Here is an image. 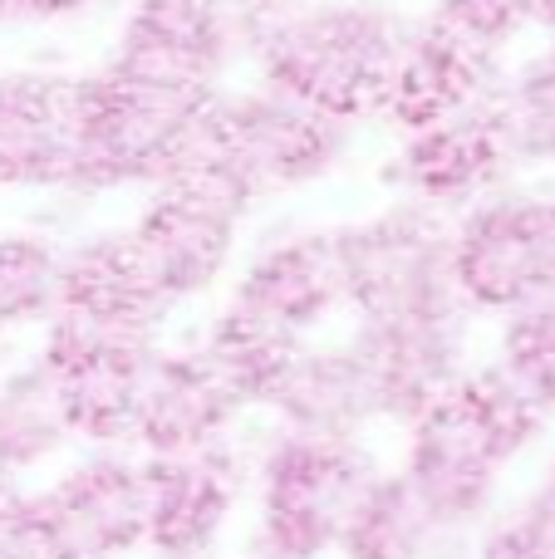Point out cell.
I'll use <instances>...</instances> for the list:
<instances>
[{
    "label": "cell",
    "mask_w": 555,
    "mask_h": 559,
    "mask_svg": "<svg viewBox=\"0 0 555 559\" xmlns=\"http://www.w3.org/2000/svg\"><path fill=\"white\" fill-rule=\"evenodd\" d=\"M452 280L472 314L507 319L555 295V187L501 182L452 216Z\"/></svg>",
    "instance_id": "8"
},
{
    "label": "cell",
    "mask_w": 555,
    "mask_h": 559,
    "mask_svg": "<svg viewBox=\"0 0 555 559\" xmlns=\"http://www.w3.org/2000/svg\"><path fill=\"white\" fill-rule=\"evenodd\" d=\"M472 309L423 319H389V324H354L364 364H369L374 393H379V423L409 427L442 388H452L472 368Z\"/></svg>",
    "instance_id": "16"
},
{
    "label": "cell",
    "mask_w": 555,
    "mask_h": 559,
    "mask_svg": "<svg viewBox=\"0 0 555 559\" xmlns=\"http://www.w3.org/2000/svg\"><path fill=\"white\" fill-rule=\"evenodd\" d=\"M0 25H15V20H10V0H0Z\"/></svg>",
    "instance_id": "33"
},
{
    "label": "cell",
    "mask_w": 555,
    "mask_h": 559,
    "mask_svg": "<svg viewBox=\"0 0 555 559\" xmlns=\"http://www.w3.org/2000/svg\"><path fill=\"white\" fill-rule=\"evenodd\" d=\"M55 309L98 319V324L157 329V334H163L167 314H173V305L157 295L153 275H147L133 236H128V226L84 231L59 246Z\"/></svg>",
    "instance_id": "20"
},
{
    "label": "cell",
    "mask_w": 555,
    "mask_h": 559,
    "mask_svg": "<svg viewBox=\"0 0 555 559\" xmlns=\"http://www.w3.org/2000/svg\"><path fill=\"white\" fill-rule=\"evenodd\" d=\"M104 5L114 0H10V20L15 25H64V20L94 15Z\"/></svg>",
    "instance_id": "29"
},
{
    "label": "cell",
    "mask_w": 555,
    "mask_h": 559,
    "mask_svg": "<svg viewBox=\"0 0 555 559\" xmlns=\"http://www.w3.org/2000/svg\"><path fill=\"white\" fill-rule=\"evenodd\" d=\"M344 275V314L354 324H389L468 309L452 280V216L393 197L359 222L334 226Z\"/></svg>",
    "instance_id": "6"
},
{
    "label": "cell",
    "mask_w": 555,
    "mask_h": 559,
    "mask_svg": "<svg viewBox=\"0 0 555 559\" xmlns=\"http://www.w3.org/2000/svg\"><path fill=\"white\" fill-rule=\"evenodd\" d=\"M246 559H285V555H271V550H251Z\"/></svg>",
    "instance_id": "34"
},
{
    "label": "cell",
    "mask_w": 555,
    "mask_h": 559,
    "mask_svg": "<svg viewBox=\"0 0 555 559\" xmlns=\"http://www.w3.org/2000/svg\"><path fill=\"white\" fill-rule=\"evenodd\" d=\"M265 413L275 427H291V432L364 442V432L379 423V393L354 334L305 338Z\"/></svg>",
    "instance_id": "19"
},
{
    "label": "cell",
    "mask_w": 555,
    "mask_h": 559,
    "mask_svg": "<svg viewBox=\"0 0 555 559\" xmlns=\"http://www.w3.org/2000/svg\"><path fill=\"white\" fill-rule=\"evenodd\" d=\"M300 344L305 338L281 334V329H271L265 319L246 314V309L232 305V299L216 309L206 334H202V354L212 358L216 373L232 383V393L241 397L246 413H265V407H271L275 388H281L291 358L300 354Z\"/></svg>",
    "instance_id": "23"
},
{
    "label": "cell",
    "mask_w": 555,
    "mask_h": 559,
    "mask_svg": "<svg viewBox=\"0 0 555 559\" xmlns=\"http://www.w3.org/2000/svg\"><path fill=\"white\" fill-rule=\"evenodd\" d=\"M511 177L521 173L511 157L507 128H501L497 98L438 118L428 128H413V133H399V147L383 167V182L393 187V197L423 202L442 216L468 212L472 202H482Z\"/></svg>",
    "instance_id": "11"
},
{
    "label": "cell",
    "mask_w": 555,
    "mask_h": 559,
    "mask_svg": "<svg viewBox=\"0 0 555 559\" xmlns=\"http://www.w3.org/2000/svg\"><path fill=\"white\" fill-rule=\"evenodd\" d=\"M246 216L251 212L216 177L187 173L147 192L128 236H133L157 295L177 309L187 299L212 295L226 280L241 255Z\"/></svg>",
    "instance_id": "10"
},
{
    "label": "cell",
    "mask_w": 555,
    "mask_h": 559,
    "mask_svg": "<svg viewBox=\"0 0 555 559\" xmlns=\"http://www.w3.org/2000/svg\"><path fill=\"white\" fill-rule=\"evenodd\" d=\"M501 74H507V55L438 25L423 10L418 29L393 69L389 94H383L379 123H389L393 133H413V128H428L462 108H477L497 98Z\"/></svg>",
    "instance_id": "17"
},
{
    "label": "cell",
    "mask_w": 555,
    "mask_h": 559,
    "mask_svg": "<svg viewBox=\"0 0 555 559\" xmlns=\"http://www.w3.org/2000/svg\"><path fill=\"white\" fill-rule=\"evenodd\" d=\"M291 5H300V0H241V10L251 20H265V15H275V10H291Z\"/></svg>",
    "instance_id": "31"
},
{
    "label": "cell",
    "mask_w": 555,
    "mask_h": 559,
    "mask_svg": "<svg viewBox=\"0 0 555 559\" xmlns=\"http://www.w3.org/2000/svg\"><path fill=\"white\" fill-rule=\"evenodd\" d=\"M251 59L241 0H128L104 64L187 94H222Z\"/></svg>",
    "instance_id": "9"
},
{
    "label": "cell",
    "mask_w": 555,
    "mask_h": 559,
    "mask_svg": "<svg viewBox=\"0 0 555 559\" xmlns=\"http://www.w3.org/2000/svg\"><path fill=\"white\" fill-rule=\"evenodd\" d=\"M241 417H246L241 397H236L232 383L216 373V364L202 354V344L163 348L153 373H147L128 447H133L138 456L202 452V447L232 442Z\"/></svg>",
    "instance_id": "18"
},
{
    "label": "cell",
    "mask_w": 555,
    "mask_h": 559,
    "mask_svg": "<svg viewBox=\"0 0 555 559\" xmlns=\"http://www.w3.org/2000/svg\"><path fill=\"white\" fill-rule=\"evenodd\" d=\"M551 417L531 407L492 364H472L403 427L399 476L433 521L458 540H477L492 521L507 472L546 437Z\"/></svg>",
    "instance_id": "1"
},
{
    "label": "cell",
    "mask_w": 555,
    "mask_h": 559,
    "mask_svg": "<svg viewBox=\"0 0 555 559\" xmlns=\"http://www.w3.org/2000/svg\"><path fill=\"white\" fill-rule=\"evenodd\" d=\"M423 15L399 0H300L251 20L256 79L344 118L374 123Z\"/></svg>",
    "instance_id": "2"
},
{
    "label": "cell",
    "mask_w": 555,
    "mask_h": 559,
    "mask_svg": "<svg viewBox=\"0 0 555 559\" xmlns=\"http://www.w3.org/2000/svg\"><path fill=\"white\" fill-rule=\"evenodd\" d=\"M163 348L167 344L157 329L98 324V319L69 314V309H55L39 324L35 364L55 388L74 442L128 447L147 373Z\"/></svg>",
    "instance_id": "7"
},
{
    "label": "cell",
    "mask_w": 555,
    "mask_h": 559,
    "mask_svg": "<svg viewBox=\"0 0 555 559\" xmlns=\"http://www.w3.org/2000/svg\"><path fill=\"white\" fill-rule=\"evenodd\" d=\"M212 98L153 84L114 64L74 74V192H153L173 177L197 173Z\"/></svg>",
    "instance_id": "4"
},
{
    "label": "cell",
    "mask_w": 555,
    "mask_h": 559,
    "mask_svg": "<svg viewBox=\"0 0 555 559\" xmlns=\"http://www.w3.org/2000/svg\"><path fill=\"white\" fill-rule=\"evenodd\" d=\"M383 466L354 437H310L275 427L251 466L256 550L285 559H330L359 496Z\"/></svg>",
    "instance_id": "5"
},
{
    "label": "cell",
    "mask_w": 555,
    "mask_h": 559,
    "mask_svg": "<svg viewBox=\"0 0 555 559\" xmlns=\"http://www.w3.org/2000/svg\"><path fill=\"white\" fill-rule=\"evenodd\" d=\"M354 147H359V123H344L256 79L241 88L226 84L212 98L197 173L216 177L251 212L261 202H281L305 187L330 182L354 157Z\"/></svg>",
    "instance_id": "3"
},
{
    "label": "cell",
    "mask_w": 555,
    "mask_h": 559,
    "mask_svg": "<svg viewBox=\"0 0 555 559\" xmlns=\"http://www.w3.org/2000/svg\"><path fill=\"white\" fill-rule=\"evenodd\" d=\"M497 114L517 173H555V39H541L531 55L507 64Z\"/></svg>",
    "instance_id": "24"
},
{
    "label": "cell",
    "mask_w": 555,
    "mask_h": 559,
    "mask_svg": "<svg viewBox=\"0 0 555 559\" xmlns=\"http://www.w3.org/2000/svg\"><path fill=\"white\" fill-rule=\"evenodd\" d=\"M531 29H536L541 39H555V0H536V5H531Z\"/></svg>",
    "instance_id": "30"
},
{
    "label": "cell",
    "mask_w": 555,
    "mask_h": 559,
    "mask_svg": "<svg viewBox=\"0 0 555 559\" xmlns=\"http://www.w3.org/2000/svg\"><path fill=\"white\" fill-rule=\"evenodd\" d=\"M64 559H128L147 540V476L133 447H88L35 491Z\"/></svg>",
    "instance_id": "12"
},
{
    "label": "cell",
    "mask_w": 555,
    "mask_h": 559,
    "mask_svg": "<svg viewBox=\"0 0 555 559\" xmlns=\"http://www.w3.org/2000/svg\"><path fill=\"white\" fill-rule=\"evenodd\" d=\"M147 540L157 559H212L236 506L251 491V466L236 442L182 456H143Z\"/></svg>",
    "instance_id": "14"
},
{
    "label": "cell",
    "mask_w": 555,
    "mask_h": 559,
    "mask_svg": "<svg viewBox=\"0 0 555 559\" xmlns=\"http://www.w3.org/2000/svg\"><path fill=\"white\" fill-rule=\"evenodd\" d=\"M74 74L15 64L0 69V192H74Z\"/></svg>",
    "instance_id": "15"
},
{
    "label": "cell",
    "mask_w": 555,
    "mask_h": 559,
    "mask_svg": "<svg viewBox=\"0 0 555 559\" xmlns=\"http://www.w3.org/2000/svg\"><path fill=\"white\" fill-rule=\"evenodd\" d=\"M492 368L555 423V295L501 319Z\"/></svg>",
    "instance_id": "26"
},
{
    "label": "cell",
    "mask_w": 555,
    "mask_h": 559,
    "mask_svg": "<svg viewBox=\"0 0 555 559\" xmlns=\"http://www.w3.org/2000/svg\"><path fill=\"white\" fill-rule=\"evenodd\" d=\"M531 5L536 0H433L428 15L477 45L507 55L521 35H531Z\"/></svg>",
    "instance_id": "28"
},
{
    "label": "cell",
    "mask_w": 555,
    "mask_h": 559,
    "mask_svg": "<svg viewBox=\"0 0 555 559\" xmlns=\"http://www.w3.org/2000/svg\"><path fill=\"white\" fill-rule=\"evenodd\" d=\"M55 275L59 241L29 226L0 231V344L15 329L45 324L55 314Z\"/></svg>",
    "instance_id": "25"
},
{
    "label": "cell",
    "mask_w": 555,
    "mask_h": 559,
    "mask_svg": "<svg viewBox=\"0 0 555 559\" xmlns=\"http://www.w3.org/2000/svg\"><path fill=\"white\" fill-rule=\"evenodd\" d=\"M69 447L74 432L35 358L0 373V481L25 486L29 476L49 472Z\"/></svg>",
    "instance_id": "22"
},
{
    "label": "cell",
    "mask_w": 555,
    "mask_h": 559,
    "mask_svg": "<svg viewBox=\"0 0 555 559\" xmlns=\"http://www.w3.org/2000/svg\"><path fill=\"white\" fill-rule=\"evenodd\" d=\"M472 559H555V491L536 481L517 506L492 511L472 540Z\"/></svg>",
    "instance_id": "27"
},
{
    "label": "cell",
    "mask_w": 555,
    "mask_h": 559,
    "mask_svg": "<svg viewBox=\"0 0 555 559\" xmlns=\"http://www.w3.org/2000/svg\"><path fill=\"white\" fill-rule=\"evenodd\" d=\"M472 545L448 535L399 472H379L340 535V559H462Z\"/></svg>",
    "instance_id": "21"
},
{
    "label": "cell",
    "mask_w": 555,
    "mask_h": 559,
    "mask_svg": "<svg viewBox=\"0 0 555 559\" xmlns=\"http://www.w3.org/2000/svg\"><path fill=\"white\" fill-rule=\"evenodd\" d=\"M232 305L265 319L291 338L324 334L334 314H344V275L334 251V226H281L241 255L232 285Z\"/></svg>",
    "instance_id": "13"
},
{
    "label": "cell",
    "mask_w": 555,
    "mask_h": 559,
    "mask_svg": "<svg viewBox=\"0 0 555 559\" xmlns=\"http://www.w3.org/2000/svg\"><path fill=\"white\" fill-rule=\"evenodd\" d=\"M536 481H541V486H546V491H555V452H551V462H546V466H541V476H536Z\"/></svg>",
    "instance_id": "32"
}]
</instances>
